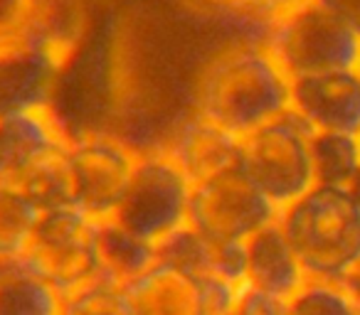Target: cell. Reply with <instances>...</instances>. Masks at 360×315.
<instances>
[{
    "mask_svg": "<svg viewBox=\"0 0 360 315\" xmlns=\"http://www.w3.org/2000/svg\"><path fill=\"white\" fill-rule=\"evenodd\" d=\"M264 37L266 27L232 32L193 81L191 109L240 138L291 109V76Z\"/></svg>",
    "mask_w": 360,
    "mask_h": 315,
    "instance_id": "cell-1",
    "label": "cell"
},
{
    "mask_svg": "<svg viewBox=\"0 0 360 315\" xmlns=\"http://www.w3.org/2000/svg\"><path fill=\"white\" fill-rule=\"evenodd\" d=\"M306 279L343 283L360 269V202L348 187L314 185L279 212Z\"/></svg>",
    "mask_w": 360,
    "mask_h": 315,
    "instance_id": "cell-2",
    "label": "cell"
},
{
    "mask_svg": "<svg viewBox=\"0 0 360 315\" xmlns=\"http://www.w3.org/2000/svg\"><path fill=\"white\" fill-rule=\"evenodd\" d=\"M311 133L306 121L289 109L242 138L240 168L279 210L316 185Z\"/></svg>",
    "mask_w": 360,
    "mask_h": 315,
    "instance_id": "cell-3",
    "label": "cell"
},
{
    "mask_svg": "<svg viewBox=\"0 0 360 315\" xmlns=\"http://www.w3.org/2000/svg\"><path fill=\"white\" fill-rule=\"evenodd\" d=\"M141 148L106 130L70 138L65 153L70 205L94 222L114 220L131 185Z\"/></svg>",
    "mask_w": 360,
    "mask_h": 315,
    "instance_id": "cell-4",
    "label": "cell"
},
{
    "mask_svg": "<svg viewBox=\"0 0 360 315\" xmlns=\"http://www.w3.org/2000/svg\"><path fill=\"white\" fill-rule=\"evenodd\" d=\"M193 182L160 145L141 148L131 185L114 220L136 236L160 244L188 224Z\"/></svg>",
    "mask_w": 360,
    "mask_h": 315,
    "instance_id": "cell-5",
    "label": "cell"
},
{
    "mask_svg": "<svg viewBox=\"0 0 360 315\" xmlns=\"http://www.w3.org/2000/svg\"><path fill=\"white\" fill-rule=\"evenodd\" d=\"M264 42L291 79L333 69H360V37L321 11L314 0L274 18Z\"/></svg>",
    "mask_w": 360,
    "mask_h": 315,
    "instance_id": "cell-6",
    "label": "cell"
},
{
    "mask_svg": "<svg viewBox=\"0 0 360 315\" xmlns=\"http://www.w3.org/2000/svg\"><path fill=\"white\" fill-rule=\"evenodd\" d=\"M96 224L72 205L42 210L20 264L50 281L62 295L75 293L101 276L96 254Z\"/></svg>",
    "mask_w": 360,
    "mask_h": 315,
    "instance_id": "cell-7",
    "label": "cell"
},
{
    "mask_svg": "<svg viewBox=\"0 0 360 315\" xmlns=\"http://www.w3.org/2000/svg\"><path fill=\"white\" fill-rule=\"evenodd\" d=\"M279 207L255 185L240 166L193 185L188 224L212 244L247 241L279 220Z\"/></svg>",
    "mask_w": 360,
    "mask_h": 315,
    "instance_id": "cell-8",
    "label": "cell"
},
{
    "mask_svg": "<svg viewBox=\"0 0 360 315\" xmlns=\"http://www.w3.org/2000/svg\"><path fill=\"white\" fill-rule=\"evenodd\" d=\"M240 293L220 276H195L163 261L121 286L129 315H232Z\"/></svg>",
    "mask_w": 360,
    "mask_h": 315,
    "instance_id": "cell-9",
    "label": "cell"
},
{
    "mask_svg": "<svg viewBox=\"0 0 360 315\" xmlns=\"http://www.w3.org/2000/svg\"><path fill=\"white\" fill-rule=\"evenodd\" d=\"M70 55L72 35L62 27L0 50V119L52 109Z\"/></svg>",
    "mask_w": 360,
    "mask_h": 315,
    "instance_id": "cell-10",
    "label": "cell"
},
{
    "mask_svg": "<svg viewBox=\"0 0 360 315\" xmlns=\"http://www.w3.org/2000/svg\"><path fill=\"white\" fill-rule=\"evenodd\" d=\"M70 138L52 109L0 119V185L25 192L42 173L62 163Z\"/></svg>",
    "mask_w": 360,
    "mask_h": 315,
    "instance_id": "cell-11",
    "label": "cell"
},
{
    "mask_svg": "<svg viewBox=\"0 0 360 315\" xmlns=\"http://www.w3.org/2000/svg\"><path fill=\"white\" fill-rule=\"evenodd\" d=\"M158 145L173 158V163L186 173L193 185L232 170L240 166L242 158L240 135L193 109L170 128L168 138Z\"/></svg>",
    "mask_w": 360,
    "mask_h": 315,
    "instance_id": "cell-12",
    "label": "cell"
},
{
    "mask_svg": "<svg viewBox=\"0 0 360 315\" xmlns=\"http://www.w3.org/2000/svg\"><path fill=\"white\" fill-rule=\"evenodd\" d=\"M291 111L311 130L360 135V69H333L291 79Z\"/></svg>",
    "mask_w": 360,
    "mask_h": 315,
    "instance_id": "cell-13",
    "label": "cell"
},
{
    "mask_svg": "<svg viewBox=\"0 0 360 315\" xmlns=\"http://www.w3.org/2000/svg\"><path fill=\"white\" fill-rule=\"evenodd\" d=\"M247 286L289 300L306 283V274L281 229L279 220L245 241Z\"/></svg>",
    "mask_w": 360,
    "mask_h": 315,
    "instance_id": "cell-14",
    "label": "cell"
},
{
    "mask_svg": "<svg viewBox=\"0 0 360 315\" xmlns=\"http://www.w3.org/2000/svg\"><path fill=\"white\" fill-rule=\"evenodd\" d=\"M96 254L101 276L121 286L155 264V244L136 236L116 220L96 224Z\"/></svg>",
    "mask_w": 360,
    "mask_h": 315,
    "instance_id": "cell-15",
    "label": "cell"
},
{
    "mask_svg": "<svg viewBox=\"0 0 360 315\" xmlns=\"http://www.w3.org/2000/svg\"><path fill=\"white\" fill-rule=\"evenodd\" d=\"M65 295L20 261L0 264V315H62Z\"/></svg>",
    "mask_w": 360,
    "mask_h": 315,
    "instance_id": "cell-16",
    "label": "cell"
},
{
    "mask_svg": "<svg viewBox=\"0 0 360 315\" xmlns=\"http://www.w3.org/2000/svg\"><path fill=\"white\" fill-rule=\"evenodd\" d=\"M311 158L316 185L348 187L360 173V135L343 130H314Z\"/></svg>",
    "mask_w": 360,
    "mask_h": 315,
    "instance_id": "cell-17",
    "label": "cell"
},
{
    "mask_svg": "<svg viewBox=\"0 0 360 315\" xmlns=\"http://www.w3.org/2000/svg\"><path fill=\"white\" fill-rule=\"evenodd\" d=\"M40 215L42 207L27 192L0 185V264L20 261Z\"/></svg>",
    "mask_w": 360,
    "mask_h": 315,
    "instance_id": "cell-18",
    "label": "cell"
},
{
    "mask_svg": "<svg viewBox=\"0 0 360 315\" xmlns=\"http://www.w3.org/2000/svg\"><path fill=\"white\" fill-rule=\"evenodd\" d=\"M57 0H0V50L62 25Z\"/></svg>",
    "mask_w": 360,
    "mask_h": 315,
    "instance_id": "cell-19",
    "label": "cell"
},
{
    "mask_svg": "<svg viewBox=\"0 0 360 315\" xmlns=\"http://www.w3.org/2000/svg\"><path fill=\"white\" fill-rule=\"evenodd\" d=\"M212 259H215V244L191 224L180 227L160 244H155V261H163L195 276H212Z\"/></svg>",
    "mask_w": 360,
    "mask_h": 315,
    "instance_id": "cell-20",
    "label": "cell"
},
{
    "mask_svg": "<svg viewBox=\"0 0 360 315\" xmlns=\"http://www.w3.org/2000/svg\"><path fill=\"white\" fill-rule=\"evenodd\" d=\"M289 315H360V308L343 283L306 279L289 298Z\"/></svg>",
    "mask_w": 360,
    "mask_h": 315,
    "instance_id": "cell-21",
    "label": "cell"
},
{
    "mask_svg": "<svg viewBox=\"0 0 360 315\" xmlns=\"http://www.w3.org/2000/svg\"><path fill=\"white\" fill-rule=\"evenodd\" d=\"M62 315H129L121 295V283L106 276H96L75 293L65 295Z\"/></svg>",
    "mask_w": 360,
    "mask_h": 315,
    "instance_id": "cell-22",
    "label": "cell"
},
{
    "mask_svg": "<svg viewBox=\"0 0 360 315\" xmlns=\"http://www.w3.org/2000/svg\"><path fill=\"white\" fill-rule=\"evenodd\" d=\"M232 315H289V300L245 286Z\"/></svg>",
    "mask_w": 360,
    "mask_h": 315,
    "instance_id": "cell-23",
    "label": "cell"
},
{
    "mask_svg": "<svg viewBox=\"0 0 360 315\" xmlns=\"http://www.w3.org/2000/svg\"><path fill=\"white\" fill-rule=\"evenodd\" d=\"M314 3L360 37V0H314Z\"/></svg>",
    "mask_w": 360,
    "mask_h": 315,
    "instance_id": "cell-24",
    "label": "cell"
},
{
    "mask_svg": "<svg viewBox=\"0 0 360 315\" xmlns=\"http://www.w3.org/2000/svg\"><path fill=\"white\" fill-rule=\"evenodd\" d=\"M306 3H311V0H245V11L255 13L264 20H274V18L296 11Z\"/></svg>",
    "mask_w": 360,
    "mask_h": 315,
    "instance_id": "cell-25",
    "label": "cell"
},
{
    "mask_svg": "<svg viewBox=\"0 0 360 315\" xmlns=\"http://www.w3.org/2000/svg\"><path fill=\"white\" fill-rule=\"evenodd\" d=\"M202 11H210L215 15H227V13L245 11V0H191Z\"/></svg>",
    "mask_w": 360,
    "mask_h": 315,
    "instance_id": "cell-26",
    "label": "cell"
},
{
    "mask_svg": "<svg viewBox=\"0 0 360 315\" xmlns=\"http://www.w3.org/2000/svg\"><path fill=\"white\" fill-rule=\"evenodd\" d=\"M343 286L350 290V295H353L355 303H358V308H360V269L353 271V274H350L348 279L343 281Z\"/></svg>",
    "mask_w": 360,
    "mask_h": 315,
    "instance_id": "cell-27",
    "label": "cell"
},
{
    "mask_svg": "<svg viewBox=\"0 0 360 315\" xmlns=\"http://www.w3.org/2000/svg\"><path fill=\"white\" fill-rule=\"evenodd\" d=\"M348 192H350V195L355 197V200L360 202V173H358V175L353 177V180H350V185H348Z\"/></svg>",
    "mask_w": 360,
    "mask_h": 315,
    "instance_id": "cell-28",
    "label": "cell"
}]
</instances>
